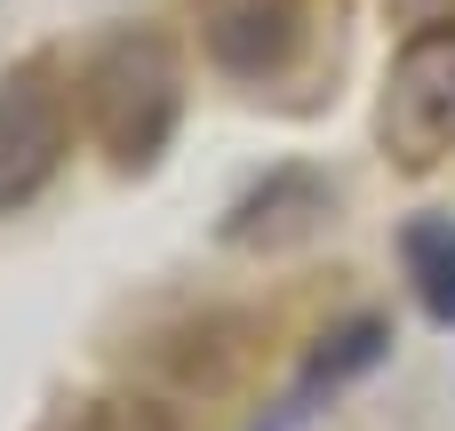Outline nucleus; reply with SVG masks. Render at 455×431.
I'll return each mask as SVG.
<instances>
[{
  "label": "nucleus",
  "mask_w": 455,
  "mask_h": 431,
  "mask_svg": "<svg viewBox=\"0 0 455 431\" xmlns=\"http://www.w3.org/2000/svg\"><path fill=\"white\" fill-rule=\"evenodd\" d=\"M80 112H88V136L96 152L120 168V176H144L160 168V152L176 144V120H184V64L160 32H112L88 72H80Z\"/></svg>",
  "instance_id": "nucleus-1"
},
{
  "label": "nucleus",
  "mask_w": 455,
  "mask_h": 431,
  "mask_svg": "<svg viewBox=\"0 0 455 431\" xmlns=\"http://www.w3.org/2000/svg\"><path fill=\"white\" fill-rule=\"evenodd\" d=\"M64 144H72V104H64L56 72L40 56L0 72V216L32 208L56 184Z\"/></svg>",
  "instance_id": "nucleus-3"
},
{
  "label": "nucleus",
  "mask_w": 455,
  "mask_h": 431,
  "mask_svg": "<svg viewBox=\"0 0 455 431\" xmlns=\"http://www.w3.org/2000/svg\"><path fill=\"white\" fill-rule=\"evenodd\" d=\"M384 16L408 32H440V24H455V0H384Z\"/></svg>",
  "instance_id": "nucleus-9"
},
{
  "label": "nucleus",
  "mask_w": 455,
  "mask_h": 431,
  "mask_svg": "<svg viewBox=\"0 0 455 431\" xmlns=\"http://www.w3.org/2000/svg\"><path fill=\"white\" fill-rule=\"evenodd\" d=\"M328 208H336V192H328V176H312V168H272L264 184H248L232 208H224V248H296V240H312L320 224H328Z\"/></svg>",
  "instance_id": "nucleus-5"
},
{
  "label": "nucleus",
  "mask_w": 455,
  "mask_h": 431,
  "mask_svg": "<svg viewBox=\"0 0 455 431\" xmlns=\"http://www.w3.org/2000/svg\"><path fill=\"white\" fill-rule=\"evenodd\" d=\"M376 144L392 168L424 176L455 152V24L440 32H408V48L384 72V104H376Z\"/></svg>",
  "instance_id": "nucleus-2"
},
{
  "label": "nucleus",
  "mask_w": 455,
  "mask_h": 431,
  "mask_svg": "<svg viewBox=\"0 0 455 431\" xmlns=\"http://www.w3.org/2000/svg\"><path fill=\"white\" fill-rule=\"evenodd\" d=\"M72 431H184V424H176V416H168L160 400H136V392H112V400H96V408H88V416H80Z\"/></svg>",
  "instance_id": "nucleus-8"
},
{
  "label": "nucleus",
  "mask_w": 455,
  "mask_h": 431,
  "mask_svg": "<svg viewBox=\"0 0 455 431\" xmlns=\"http://www.w3.org/2000/svg\"><path fill=\"white\" fill-rule=\"evenodd\" d=\"M400 272H408V288H416V304L455 328V216H408V232H400Z\"/></svg>",
  "instance_id": "nucleus-7"
},
{
  "label": "nucleus",
  "mask_w": 455,
  "mask_h": 431,
  "mask_svg": "<svg viewBox=\"0 0 455 431\" xmlns=\"http://www.w3.org/2000/svg\"><path fill=\"white\" fill-rule=\"evenodd\" d=\"M392 352V328L376 320V312H360V320H344V328H328L320 344H312V360H304V376L288 384V400L272 408V424H256V431H296L328 392H344L352 376H368L376 360Z\"/></svg>",
  "instance_id": "nucleus-6"
},
{
  "label": "nucleus",
  "mask_w": 455,
  "mask_h": 431,
  "mask_svg": "<svg viewBox=\"0 0 455 431\" xmlns=\"http://www.w3.org/2000/svg\"><path fill=\"white\" fill-rule=\"evenodd\" d=\"M192 24H200V48H208L216 72H232V80H280L304 56L312 8L304 0H192Z\"/></svg>",
  "instance_id": "nucleus-4"
}]
</instances>
